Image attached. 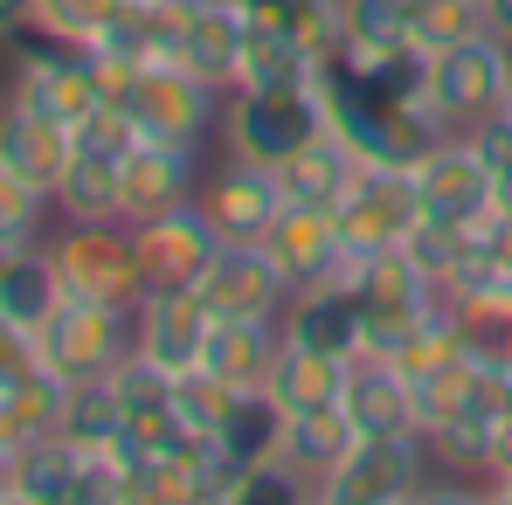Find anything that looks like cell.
Here are the masks:
<instances>
[{"mask_svg": "<svg viewBox=\"0 0 512 505\" xmlns=\"http://www.w3.org/2000/svg\"><path fill=\"white\" fill-rule=\"evenodd\" d=\"M326 132V111H319V90L305 84H243L229 90V111H222V153L256 160V167H284L298 146H312Z\"/></svg>", "mask_w": 512, "mask_h": 505, "instance_id": "1", "label": "cell"}, {"mask_svg": "<svg viewBox=\"0 0 512 505\" xmlns=\"http://www.w3.org/2000/svg\"><path fill=\"white\" fill-rule=\"evenodd\" d=\"M139 139H180V146H208L222 132V111H229V90H215L208 77H194L187 63H146L132 70L125 90L111 97Z\"/></svg>", "mask_w": 512, "mask_h": 505, "instance_id": "2", "label": "cell"}, {"mask_svg": "<svg viewBox=\"0 0 512 505\" xmlns=\"http://www.w3.org/2000/svg\"><path fill=\"white\" fill-rule=\"evenodd\" d=\"M132 353V305H97V298H63L42 333H35V360L63 381V388H84V381H111L118 360Z\"/></svg>", "mask_w": 512, "mask_h": 505, "instance_id": "3", "label": "cell"}, {"mask_svg": "<svg viewBox=\"0 0 512 505\" xmlns=\"http://www.w3.org/2000/svg\"><path fill=\"white\" fill-rule=\"evenodd\" d=\"M7 97L28 104V111H42V118H56V125H70V132L84 125L97 104H111L97 56L77 49V42H49V35H28V42L14 49Z\"/></svg>", "mask_w": 512, "mask_h": 505, "instance_id": "4", "label": "cell"}, {"mask_svg": "<svg viewBox=\"0 0 512 505\" xmlns=\"http://www.w3.org/2000/svg\"><path fill=\"white\" fill-rule=\"evenodd\" d=\"M56 277L70 298H97V305H139L146 277H139V250H132V222H63L49 236Z\"/></svg>", "mask_w": 512, "mask_h": 505, "instance_id": "5", "label": "cell"}, {"mask_svg": "<svg viewBox=\"0 0 512 505\" xmlns=\"http://www.w3.org/2000/svg\"><path fill=\"white\" fill-rule=\"evenodd\" d=\"M506 429H512V374L506 367H478L471 388L457 395V409L423 429L429 464L464 471V478H492V450H499Z\"/></svg>", "mask_w": 512, "mask_h": 505, "instance_id": "6", "label": "cell"}, {"mask_svg": "<svg viewBox=\"0 0 512 505\" xmlns=\"http://www.w3.org/2000/svg\"><path fill=\"white\" fill-rule=\"evenodd\" d=\"M423 97L443 132H478L485 118H499L506 111V49H499V35H478L464 49L429 56Z\"/></svg>", "mask_w": 512, "mask_h": 505, "instance_id": "7", "label": "cell"}, {"mask_svg": "<svg viewBox=\"0 0 512 505\" xmlns=\"http://www.w3.org/2000/svg\"><path fill=\"white\" fill-rule=\"evenodd\" d=\"M409 194H416V222H443V229H478L492 215V173L464 132L436 139L409 167Z\"/></svg>", "mask_w": 512, "mask_h": 505, "instance_id": "8", "label": "cell"}, {"mask_svg": "<svg viewBox=\"0 0 512 505\" xmlns=\"http://www.w3.org/2000/svg\"><path fill=\"white\" fill-rule=\"evenodd\" d=\"M132 250H139V277L146 291H194L208 277V263L222 250V229L208 222L201 201H180L167 215L132 222Z\"/></svg>", "mask_w": 512, "mask_h": 505, "instance_id": "9", "label": "cell"}, {"mask_svg": "<svg viewBox=\"0 0 512 505\" xmlns=\"http://www.w3.org/2000/svg\"><path fill=\"white\" fill-rule=\"evenodd\" d=\"M346 256H381L402 250L416 229V194H409V167H360V180L346 187V201L333 208Z\"/></svg>", "mask_w": 512, "mask_h": 505, "instance_id": "10", "label": "cell"}, {"mask_svg": "<svg viewBox=\"0 0 512 505\" xmlns=\"http://www.w3.org/2000/svg\"><path fill=\"white\" fill-rule=\"evenodd\" d=\"M284 173L277 167H256V160H236V153H222L208 180H201V208H208V222L222 229V243H263L270 236V222L284 215Z\"/></svg>", "mask_w": 512, "mask_h": 505, "instance_id": "11", "label": "cell"}, {"mask_svg": "<svg viewBox=\"0 0 512 505\" xmlns=\"http://www.w3.org/2000/svg\"><path fill=\"white\" fill-rule=\"evenodd\" d=\"M201 146H180V139H139L125 160H118V215L125 222H146V215H167L180 201H201Z\"/></svg>", "mask_w": 512, "mask_h": 505, "instance_id": "12", "label": "cell"}, {"mask_svg": "<svg viewBox=\"0 0 512 505\" xmlns=\"http://www.w3.org/2000/svg\"><path fill=\"white\" fill-rule=\"evenodd\" d=\"M194 291L215 319H284V305H291V277L277 270V256L263 243H222Z\"/></svg>", "mask_w": 512, "mask_h": 505, "instance_id": "13", "label": "cell"}, {"mask_svg": "<svg viewBox=\"0 0 512 505\" xmlns=\"http://www.w3.org/2000/svg\"><path fill=\"white\" fill-rule=\"evenodd\" d=\"M346 284H353V298H360V312H367V346H381V339H395L409 319H423L429 305L443 298L436 284H429L423 270L409 263L402 250H381V256H346L340 270Z\"/></svg>", "mask_w": 512, "mask_h": 505, "instance_id": "14", "label": "cell"}, {"mask_svg": "<svg viewBox=\"0 0 512 505\" xmlns=\"http://www.w3.org/2000/svg\"><path fill=\"white\" fill-rule=\"evenodd\" d=\"M208 326H215V312L201 305V291H146L132 305V353L167 374H194Z\"/></svg>", "mask_w": 512, "mask_h": 505, "instance_id": "15", "label": "cell"}, {"mask_svg": "<svg viewBox=\"0 0 512 505\" xmlns=\"http://www.w3.org/2000/svg\"><path fill=\"white\" fill-rule=\"evenodd\" d=\"M243 42H250L243 0H187L180 7V35H173V63H187L194 77H208L215 90H236Z\"/></svg>", "mask_w": 512, "mask_h": 505, "instance_id": "16", "label": "cell"}, {"mask_svg": "<svg viewBox=\"0 0 512 505\" xmlns=\"http://www.w3.org/2000/svg\"><path fill=\"white\" fill-rule=\"evenodd\" d=\"M340 416L353 422V436H423L416 429V388L388 353H353L346 360Z\"/></svg>", "mask_w": 512, "mask_h": 505, "instance_id": "17", "label": "cell"}, {"mask_svg": "<svg viewBox=\"0 0 512 505\" xmlns=\"http://www.w3.org/2000/svg\"><path fill=\"white\" fill-rule=\"evenodd\" d=\"M284 339H291V346H312V353H333V360L367 353V312H360L353 284H346V277H326V284L291 291V305H284Z\"/></svg>", "mask_w": 512, "mask_h": 505, "instance_id": "18", "label": "cell"}, {"mask_svg": "<svg viewBox=\"0 0 512 505\" xmlns=\"http://www.w3.org/2000/svg\"><path fill=\"white\" fill-rule=\"evenodd\" d=\"M263 250L277 256V270L291 277V291L305 284H326L346 270V243H340V222L326 208H305V201H284V215L270 222Z\"/></svg>", "mask_w": 512, "mask_h": 505, "instance_id": "19", "label": "cell"}, {"mask_svg": "<svg viewBox=\"0 0 512 505\" xmlns=\"http://www.w3.org/2000/svg\"><path fill=\"white\" fill-rule=\"evenodd\" d=\"M277 353H284V319H215L201 346V374L222 381L229 395H250L270 381Z\"/></svg>", "mask_w": 512, "mask_h": 505, "instance_id": "20", "label": "cell"}, {"mask_svg": "<svg viewBox=\"0 0 512 505\" xmlns=\"http://www.w3.org/2000/svg\"><path fill=\"white\" fill-rule=\"evenodd\" d=\"M284 457V409L270 402V388H250L229 402V416L215 429V457H208V478L215 485H236L243 471Z\"/></svg>", "mask_w": 512, "mask_h": 505, "instance_id": "21", "label": "cell"}, {"mask_svg": "<svg viewBox=\"0 0 512 505\" xmlns=\"http://www.w3.org/2000/svg\"><path fill=\"white\" fill-rule=\"evenodd\" d=\"M70 125H56V118H42V111H28V104H0V167H14L28 187H42L49 201H56V180L70 167Z\"/></svg>", "mask_w": 512, "mask_h": 505, "instance_id": "22", "label": "cell"}, {"mask_svg": "<svg viewBox=\"0 0 512 505\" xmlns=\"http://www.w3.org/2000/svg\"><path fill=\"white\" fill-rule=\"evenodd\" d=\"M70 291H63V277H56V256H49V236L42 243H28V250H7L0 263V319L14 326V333H42V319L63 305Z\"/></svg>", "mask_w": 512, "mask_h": 505, "instance_id": "23", "label": "cell"}, {"mask_svg": "<svg viewBox=\"0 0 512 505\" xmlns=\"http://www.w3.org/2000/svg\"><path fill=\"white\" fill-rule=\"evenodd\" d=\"M360 167H367V160H360L340 132L326 125L312 146H298L277 173H284V194H291V201H305V208H326V215H333V208L346 201V187L360 180Z\"/></svg>", "mask_w": 512, "mask_h": 505, "instance_id": "24", "label": "cell"}, {"mask_svg": "<svg viewBox=\"0 0 512 505\" xmlns=\"http://www.w3.org/2000/svg\"><path fill=\"white\" fill-rule=\"evenodd\" d=\"M270 402L284 409V416H312V409H340L346 395V360L333 353H312V346H291L284 339V353H277V367H270Z\"/></svg>", "mask_w": 512, "mask_h": 505, "instance_id": "25", "label": "cell"}, {"mask_svg": "<svg viewBox=\"0 0 512 505\" xmlns=\"http://www.w3.org/2000/svg\"><path fill=\"white\" fill-rule=\"evenodd\" d=\"M63 402H70V388L35 360V367H21V374L0 381V429L28 450V443H42V436L63 429Z\"/></svg>", "mask_w": 512, "mask_h": 505, "instance_id": "26", "label": "cell"}, {"mask_svg": "<svg viewBox=\"0 0 512 505\" xmlns=\"http://www.w3.org/2000/svg\"><path fill=\"white\" fill-rule=\"evenodd\" d=\"M256 35H277L291 49H305L312 63H326L340 49V0H243Z\"/></svg>", "mask_w": 512, "mask_h": 505, "instance_id": "27", "label": "cell"}, {"mask_svg": "<svg viewBox=\"0 0 512 505\" xmlns=\"http://www.w3.org/2000/svg\"><path fill=\"white\" fill-rule=\"evenodd\" d=\"M409 21H416V0H340V56L353 63L409 56Z\"/></svg>", "mask_w": 512, "mask_h": 505, "instance_id": "28", "label": "cell"}, {"mask_svg": "<svg viewBox=\"0 0 512 505\" xmlns=\"http://www.w3.org/2000/svg\"><path fill=\"white\" fill-rule=\"evenodd\" d=\"M450 326H457V346L478 367H512V284L450 298Z\"/></svg>", "mask_w": 512, "mask_h": 505, "instance_id": "29", "label": "cell"}, {"mask_svg": "<svg viewBox=\"0 0 512 505\" xmlns=\"http://www.w3.org/2000/svg\"><path fill=\"white\" fill-rule=\"evenodd\" d=\"M56 215L63 222H111L118 215V160L97 146H70V167L56 180Z\"/></svg>", "mask_w": 512, "mask_h": 505, "instance_id": "30", "label": "cell"}, {"mask_svg": "<svg viewBox=\"0 0 512 505\" xmlns=\"http://www.w3.org/2000/svg\"><path fill=\"white\" fill-rule=\"evenodd\" d=\"M77 471H84V450L63 443V436H42V443H28V450L14 457V478H7V485L28 505H70Z\"/></svg>", "mask_w": 512, "mask_h": 505, "instance_id": "31", "label": "cell"}, {"mask_svg": "<svg viewBox=\"0 0 512 505\" xmlns=\"http://www.w3.org/2000/svg\"><path fill=\"white\" fill-rule=\"evenodd\" d=\"M353 450V422L340 409H312V416H284V464H298L312 485L326 471H340V457Z\"/></svg>", "mask_w": 512, "mask_h": 505, "instance_id": "32", "label": "cell"}, {"mask_svg": "<svg viewBox=\"0 0 512 505\" xmlns=\"http://www.w3.org/2000/svg\"><path fill=\"white\" fill-rule=\"evenodd\" d=\"M56 436L77 443V450H90V457H111L118 436H125V409H118L111 381H84V388H70V402H63V429H56Z\"/></svg>", "mask_w": 512, "mask_h": 505, "instance_id": "33", "label": "cell"}, {"mask_svg": "<svg viewBox=\"0 0 512 505\" xmlns=\"http://www.w3.org/2000/svg\"><path fill=\"white\" fill-rule=\"evenodd\" d=\"M478 35H492L478 0H416L409 49H416L423 63H429V56H443V49H464V42H478Z\"/></svg>", "mask_w": 512, "mask_h": 505, "instance_id": "34", "label": "cell"}, {"mask_svg": "<svg viewBox=\"0 0 512 505\" xmlns=\"http://www.w3.org/2000/svg\"><path fill=\"white\" fill-rule=\"evenodd\" d=\"M125 7H132V0H35V7H28V35H49V42H77V49H90Z\"/></svg>", "mask_w": 512, "mask_h": 505, "instance_id": "35", "label": "cell"}, {"mask_svg": "<svg viewBox=\"0 0 512 505\" xmlns=\"http://www.w3.org/2000/svg\"><path fill=\"white\" fill-rule=\"evenodd\" d=\"M49 194L42 187H28L14 167H0V250H28V243H42L49 236Z\"/></svg>", "mask_w": 512, "mask_h": 505, "instance_id": "36", "label": "cell"}, {"mask_svg": "<svg viewBox=\"0 0 512 505\" xmlns=\"http://www.w3.org/2000/svg\"><path fill=\"white\" fill-rule=\"evenodd\" d=\"M312 499H319V485H312L298 464H284V457L256 464V471H243V478L229 485V505H312Z\"/></svg>", "mask_w": 512, "mask_h": 505, "instance_id": "37", "label": "cell"}, {"mask_svg": "<svg viewBox=\"0 0 512 505\" xmlns=\"http://www.w3.org/2000/svg\"><path fill=\"white\" fill-rule=\"evenodd\" d=\"M229 402H236V395H229L222 381H208L201 367L173 381V416L187 422L194 436H215V429H222V416H229Z\"/></svg>", "mask_w": 512, "mask_h": 505, "instance_id": "38", "label": "cell"}, {"mask_svg": "<svg viewBox=\"0 0 512 505\" xmlns=\"http://www.w3.org/2000/svg\"><path fill=\"white\" fill-rule=\"evenodd\" d=\"M471 139V153L485 160V173H492V187L499 180H512V111H499V118H485L478 132H464Z\"/></svg>", "mask_w": 512, "mask_h": 505, "instance_id": "39", "label": "cell"}, {"mask_svg": "<svg viewBox=\"0 0 512 505\" xmlns=\"http://www.w3.org/2000/svg\"><path fill=\"white\" fill-rule=\"evenodd\" d=\"M409 505H485V478H464V471H429L423 485L409 492Z\"/></svg>", "mask_w": 512, "mask_h": 505, "instance_id": "40", "label": "cell"}, {"mask_svg": "<svg viewBox=\"0 0 512 505\" xmlns=\"http://www.w3.org/2000/svg\"><path fill=\"white\" fill-rule=\"evenodd\" d=\"M160 505H229V485H215V478H187V485H173Z\"/></svg>", "mask_w": 512, "mask_h": 505, "instance_id": "41", "label": "cell"}, {"mask_svg": "<svg viewBox=\"0 0 512 505\" xmlns=\"http://www.w3.org/2000/svg\"><path fill=\"white\" fill-rule=\"evenodd\" d=\"M28 7L35 0H0V42H21L28 35Z\"/></svg>", "mask_w": 512, "mask_h": 505, "instance_id": "42", "label": "cell"}, {"mask_svg": "<svg viewBox=\"0 0 512 505\" xmlns=\"http://www.w3.org/2000/svg\"><path fill=\"white\" fill-rule=\"evenodd\" d=\"M485 7V28L499 35V42H512V0H478Z\"/></svg>", "mask_w": 512, "mask_h": 505, "instance_id": "43", "label": "cell"}, {"mask_svg": "<svg viewBox=\"0 0 512 505\" xmlns=\"http://www.w3.org/2000/svg\"><path fill=\"white\" fill-rule=\"evenodd\" d=\"M14 457H21V443H14V436H7V429H0V485H7V478H14Z\"/></svg>", "mask_w": 512, "mask_h": 505, "instance_id": "44", "label": "cell"}, {"mask_svg": "<svg viewBox=\"0 0 512 505\" xmlns=\"http://www.w3.org/2000/svg\"><path fill=\"white\" fill-rule=\"evenodd\" d=\"M485 505H512V492L506 485H485Z\"/></svg>", "mask_w": 512, "mask_h": 505, "instance_id": "45", "label": "cell"}, {"mask_svg": "<svg viewBox=\"0 0 512 505\" xmlns=\"http://www.w3.org/2000/svg\"><path fill=\"white\" fill-rule=\"evenodd\" d=\"M146 7H187V0H146Z\"/></svg>", "mask_w": 512, "mask_h": 505, "instance_id": "46", "label": "cell"}, {"mask_svg": "<svg viewBox=\"0 0 512 505\" xmlns=\"http://www.w3.org/2000/svg\"><path fill=\"white\" fill-rule=\"evenodd\" d=\"M0 263H7V250H0Z\"/></svg>", "mask_w": 512, "mask_h": 505, "instance_id": "47", "label": "cell"}, {"mask_svg": "<svg viewBox=\"0 0 512 505\" xmlns=\"http://www.w3.org/2000/svg\"><path fill=\"white\" fill-rule=\"evenodd\" d=\"M402 505H409V499H402Z\"/></svg>", "mask_w": 512, "mask_h": 505, "instance_id": "48", "label": "cell"}, {"mask_svg": "<svg viewBox=\"0 0 512 505\" xmlns=\"http://www.w3.org/2000/svg\"><path fill=\"white\" fill-rule=\"evenodd\" d=\"M506 374H512V367H506Z\"/></svg>", "mask_w": 512, "mask_h": 505, "instance_id": "49", "label": "cell"}]
</instances>
